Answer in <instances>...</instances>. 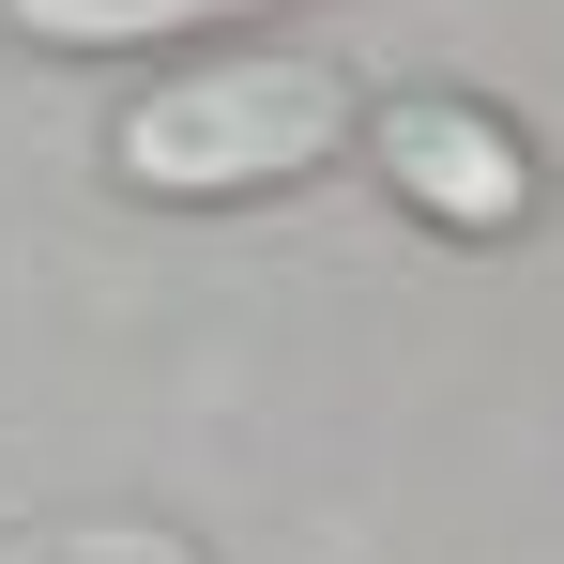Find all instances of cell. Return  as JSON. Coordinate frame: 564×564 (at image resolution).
Here are the masks:
<instances>
[{
  "instance_id": "obj_1",
  "label": "cell",
  "mask_w": 564,
  "mask_h": 564,
  "mask_svg": "<svg viewBox=\"0 0 564 564\" xmlns=\"http://www.w3.org/2000/svg\"><path fill=\"white\" fill-rule=\"evenodd\" d=\"M336 138H351V77L336 62H198V77H153V93L107 122V169L138 198H260V184H305V169H336Z\"/></svg>"
},
{
  "instance_id": "obj_2",
  "label": "cell",
  "mask_w": 564,
  "mask_h": 564,
  "mask_svg": "<svg viewBox=\"0 0 564 564\" xmlns=\"http://www.w3.org/2000/svg\"><path fill=\"white\" fill-rule=\"evenodd\" d=\"M381 184L412 198L427 229H473V245H488V229L534 214V153H519L488 107H458V93H397L381 107Z\"/></svg>"
},
{
  "instance_id": "obj_3",
  "label": "cell",
  "mask_w": 564,
  "mask_h": 564,
  "mask_svg": "<svg viewBox=\"0 0 564 564\" xmlns=\"http://www.w3.org/2000/svg\"><path fill=\"white\" fill-rule=\"evenodd\" d=\"M31 46H169V31H229V15H275V0H0Z\"/></svg>"
}]
</instances>
